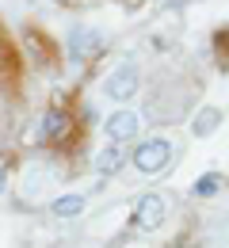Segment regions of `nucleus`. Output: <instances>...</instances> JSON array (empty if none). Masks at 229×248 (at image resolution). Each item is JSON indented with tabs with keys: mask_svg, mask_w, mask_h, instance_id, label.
Here are the masks:
<instances>
[{
	"mask_svg": "<svg viewBox=\"0 0 229 248\" xmlns=\"http://www.w3.org/2000/svg\"><path fill=\"white\" fill-rule=\"evenodd\" d=\"M84 206H88V195H80V191H69V195H58V199L50 202L54 217H61V221H73V217H80V214H84Z\"/></svg>",
	"mask_w": 229,
	"mask_h": 248,
	"instance_id": "obj_10",
	"label": "nucleus"
},
{
	"mask_svg": "<svg viewBox=\"0 0 229 248\" xmlns=\"http://www.w3.org/2000/svg\"><path fill=\"white\" fill-rule=\"evenodd\" d=\"M69 134V115L61 107H50L42 119H38V141H61Z\"/></svg>",
	"mask_w": 229,
	"mask_h": 248,
	"instance_id": "obj_8",
	"label": "nucleus"
},
{
	"mask_svg": "<svg viewBox=\"0 0 229 248\" xmlns=\"http://www.w3.org/2000/svg\"><path fill=\"white\" fill-rule=\"evenodd\" d=\"M226 187H229V180H226Z\"/></svg>",
	"mask_w": 229,
	"mask_h": 248,
	"instance_id": "obj_16",
	"label": "nucleus"
},
{
	"mask_svg": "<svg viewBox=\"0 0 229 248\" xmlns=\"http://www.w3.org/2000/svg\"><path fill=\"white\" fill-rule=\"evenodd\" d=\"M145 111H137V107H119V111H111L107 119H103V138L111 141V145H130L137 141L141 134H145Z\"/></svg>",
	"mask_w": 229,
	"mask_h": 248,
	"instance_id": "obj_2",
	"label": "nucleus"
},
{
	"mask_svg": "<svg viewBox=\"0 0 229 248\" xmlns=\"http://www.w3.org/2000/svg\"><path fill=\"white\" fill-rule=\"evenodd\" d=\"M122 248H145V245H137V241H130V245H122Z\"/></svg>",
	"mask_w": 229,
	"mask_h": 248,
	"instance_id": "obj_15",
	"label": "nucleus"
},
{
	"mask_svg": "<svg viewBox=\"0 0 229 248\" xmlns=\"http://www.w3.org/2000/svg\"><path fill=\"white\" fill-rule=\"evenodd\" d=\"M4 195H8V168L0 164V199H4Z\"/></svg>",
	"mask_w": 229,
	"mask_h": 248,
	"instance_id": "obj_12",
	"label": "nucleus"
},
{
	"mask_svg": "<svg viewBox=\"0 0 229 248\" xmlns=\"http://www.w3.org/2000/svg\"><path fill=\"white\" fill-rule=\"evenodd\" d=\"M137 92H141V69H137L134 62L115 65V69L103 77V95L115 99V103H122V107H126Z\"/></svg>",
	"mask_w": 229,
	"mask_h": 248,
	"instance_id": "obj_3",
	"label": "nucleus"
},
{
	"mask_svg": "<svg viewBox=\"0 0 229 248\" xmlns=\"http://www.w3.org/2000/svg\"><path fill=\"white\" fill-rule=\"evenodd\" d=\"M168 248H187V241H172V245H168Z\"/></svg>",
	"mask_w": 229,
	"mask_h": 248,
	"instance_id": "obj_14",
	"label": "nucleus"
},
{
	"mask_svg": "<svg viewBox=\"0 0 229 248\" xmlns=\"http://www.w3.org/2000/svg\"><path fill=\"white\" fill-rule=\"evenodd\" d=\"M172 160H176V141L164 138V134H157V138H137L134 149H130V164L141 176H161Z\"/></svg>",
	"mask_w": 229,
	"mask_h": 248,
	"instance_id": "obj_1",
	"label": "nucleus"
},
{
	"mask_svg": "<svg viewBox=\"0 0 229 248\" xmlns=\"http://www.w3.org/2000/svg\"><path fill=\"white\" fill-rule=\"evenodd\" d=\"M222 187H226V176H218V172H202L195 184H191V199H214Z\"/></svg>",
	"mask_w": 229,
	"mask_h": 248,
	"instance_id": "obj_11",
	"label": "nucleus"
},
{
	"mask_svg": "<svg viewBox=\"0 0 229 248\" xmlns=\"http://www.w3.org/2000/svg\"><path fill=\"white\" fill-rule=\"evenodd\" d=\"M222 119H226V111L222 107H214V103H202L195 115H191V134L195 138H210V134H218V126H222Z\"/></svg>",
	"mask_w": 229,
	"mask_h": 248,
	"instance_id": "obj_7",
	"label": "nucleus"
},
{
	"mask_svg": "<svg viewBox=\"0 0 229 248\" xmlns=\"http://www.w3.org/2000/svg\"><path fill=\"white\" fill-rule=\"evenodd\" d=\"M69 50H73L76 62H92V58L103 54V34L92 31V27H76V31L69 34Z\"/></svg>",
	"mask_w": 229,
	"mask_h": 248,
	"instance_id": "obj_6",
	"label": "nucleus"
},
{
	"mask_svg": "<svg viewBox=\"0 0 229 248\" xmlns=\"http://www.w3.org/2000/svg\"><path fill=\"white\" fill-rule=\"evenodd\" d=\"M19 187H23V202H42L46 191L54 187V172H50L42 160H34V164H27V172H23Z\"/></svg>",
	"mask_w": 229,
	"mask_h": 248,
	"instance_id": "obj_5",
	"label": "nucleus"
},
{
	"mask_svg": "<svg viewBox=\"0 0 229 248\" xmlns=\"http://www.w3.org/2000/svg\"><path fill=\"white\" fill-rule=\"evenodd\" d=\"M164 217H168V202H164V195L157 191H145V195H137L130 206V225L137 233H157L164 225Z\"/></svg>",
	"mask_w": 229,
	"mask_h": 248,
	"instance_id": "obj_4",
	"label": "nucleus"
},
{
	"mask_svg": "<svg viewBox=\"0 0 229 248\" xmlns=\"http://www.w3.org/2000/svg\"><path fill=\"white\" fill-rule=\"evenodd\" d=\"M126 164H130V153H126L122 145H111V141H107L96 153V172L99 176H115V172H122Z\"/></svg>",
	"mask_w": 229,
	"mask_h": 248,
	"instance_id": "obj_9",
	"label": "nucleus"
},
{
	"mask_svg": "<svg viewBox=\"0 0 229 248\" xmlns=\"http://www.w3.org/2000/svg\"><path fill=\"white\" fill-rule=\"evenodd\" d=\"M164 4H168V8H183L187 0H164Z\"/></svg>",
	"mask_w": 229,
	"mask_h": 248,
	"instance_id": "obj_13",
	"label": "nucleus"
}]
</instances>
